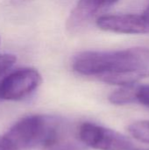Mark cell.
Segmentation results:
<instances>
[{
  "mask_svg": "<svg viewBox=\"0 0 149 150\" xmlns=\"http://www.w3.org/2000/svg\"><path fill=\"white\" fill-rule=\"evenodd\" d=\"M72 67L80 75L95 76L109 84H135L149 76V49L84 51L74 58Z\"/></svg>",
  "mask_w": 149,
  "mask_h": 150,
  "instance_id": "1",
  "label": "cell"
},
{
  "mask_svg": "<svg viewBox=\"0 0 149 150\" xmlns=\"http://www.w3.org/2000/svg\"><path fill=\"white\" fill-rule=\"evenodd\" d=\"M17 150L51 149L61 138V122L55 117L33 114L17 121L4 134Z\"/></svg>",
  "mask_w": 149,
  "mask_h": 150,
  "instance_id": "2",
  "label": "cell"
},
{
  "mask_svg": "<svg viewBox=\"0 0 149 150\" xmlns=\"http://www.w3.org/2000/svg\"><path fill=\"white\" fill-rule=\"evenodd\" d=\"M78 136L84 145L96 150H130L133 146L126 135L90 122L80 126Z\"/></svg>",
  "mask_w": 149,
  "mask_h": 150,
  "instance_id": "3",
  "label": "cell"
},
{
  "mask_svg": "<svg viewBox=\"0 0 149 150\" xmlns=\"http://www.w3.org/2000/svg\"><path fill=\"white\" fill-rule=\"evenodd\" d=\"M41 81V76L35 69H17L0 81V99H22L33 92L40 85Z\"/></svg>",
  "mask_w": 149,
  "mask_h": 150,
  "instance_id": "4",
  "label": "cell"
},
{
  "mask_svg": "<svg viewBox=\"0 0 149 150\" xmlns=\"http://www.w3.org/2000/svg\"><path fill=\"white\" fill-rule=\"evenodd\" d=\"M96 24L104 31L123 34H149V17L141 14H116L100 16Z\"/></svg>",
  "mask_w": 149,
  "mask_h": 150,
  "instance_id": "5",
  "label": "cell"
},
{
  "mask_svg": "<svg viewBox=\"0 0 149 150\" xmlns=\"http://www.w3.org/2000/svg\"><path fill=\"white\" fill-rule=\"evenodd\" d=\"M119 0H78L67 20L69 33H76L86 26L102 10L108 8Z\"/></svg>",
  "mask_w": 149,
  "mask_h": 150,
  "instance_id": "6",
  "label": "cell"
},
{
  "mask_svg": "<svg viewBox=\"0 0 149 150\" xmlns=\"http://www.w3.org/2000/svg\"><path fill=\"white\" fill-rule=\"evenodd\" d=\"M137 83L120 86L109 96V101L117 105H125L136 103V90Z\"/></svg>",
  "mask_w": 149,
  "mask_h": 150,
  "instance_id": "7",
  "label": "cell"
},
{
  "mask_svg": "<svg viewBox=\"0 0 149 150\" xmlns=\"http://www.w3.org/2000/svg\"><path fill=\"white\" fill-rule=\"evenodd\" d=\"M127 131L137 141L149 144V120H139L128 126Z\"/></svg>",
  "mask_w": 149,
  "mask_h": 150,
  "instance_id": "8",
  "label": "cell"
},
{
  "mask_svg": "<svg viewBox=\"0 0 149 150\" xmlns=\"http://www.w3.org/2000/svg\"><path fill=\"white\" fill-rule=\"evenodd\" d=\"M136 103L149 108V84L137 85Z\"/></svg>",
  "mask_w": 149,
  "mask_h": 150,
  "instance_id": "9",
  "label": "cell"
},
{
  "mask_svg": "<svg viewBox=\"0 0 149 150\" xmlns=\"http://www.w3.org/2000/svg\"><path fill=\"white\" fill-rule=\"evenodd\" d=\"M16 62V56L10 54H0V76L10 69Z\"/></svg>",
  "mask_w": 149,
  "mask_h": 150,
  "instance_id": "10",
  "label": "cell"
},
{
  "mask_svg": "<svg viewBox=\"0 0 149 150\" xmlns=\"http://www.w3.org/2000/svg\"><path fill=\"white\" fill-rule=\"evenodd\" d=\"M0 150H17L4 136H0Z\"/></svg>",
  "mask_w": 149,
  "mask_h": 150,
  "instance_id": "11",
  "label": "cell"
},
{
  "mask_svg": "<svg viewBox=\"0 0 149 150\" xmlns=\"http://www.w3.org/2000/svg\"><path fill=\"white\" fill-rule=\"evenodd\" d=\"M29 1H31V0H11V4L12 5L17 6V5L24 4H25V3H27V2H29Z\"/></svg>",
  "mask_w": 149,
  "mask_h": 150,
  "instance_id": "12",
  "label": "cell"
},
{
  "mask_svg": "<svg viewBox=\"0 0 149 150\" xmlns=\"http://www.w3.org/2000/svg\"><path fill=\"white\" fill-rule=\"evenodd\" d=\"M144 12H145V13H146V14H147V15L149 17V5L147 7V8H146V9H145Z\"/></svg>",
  "mask_w": 149,
  "mask_h": 150,
  "instance_id": "13",
  "label": "cell"
},
{
  "mask_svg": "<svg viewBox=\"0 0 149 150\" xmlns=\"http://www.w3.org/2000/svg\"><path fill=\"white\" fill-rule=\"evenodd\" d=\"M133 150H149V149H133Z\"/></svg>",
  "mask_w": 149,
  "mask_h": 150,
  "instance_id": "14",
  "label": "cell"
}]
</instances>
